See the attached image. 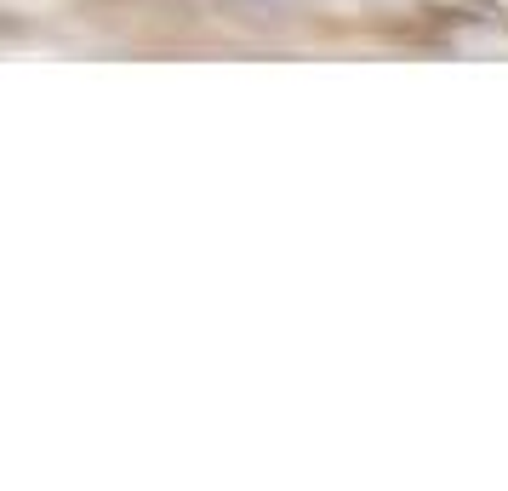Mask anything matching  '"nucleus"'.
I'll use <instances>...</instances> for the list:
<instances>
[]
</instances>
